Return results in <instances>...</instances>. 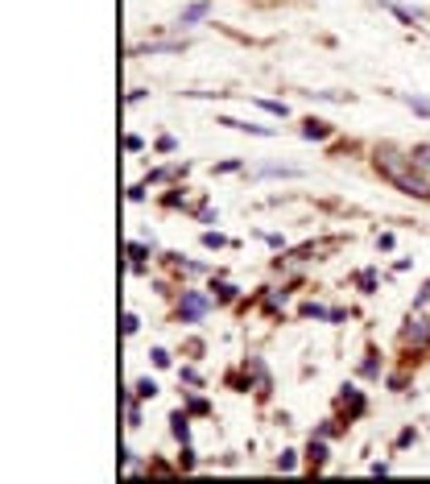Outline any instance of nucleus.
I'll return each mask as SVG.
<instances>
[{"mask_svg":"<svg viewBox=\"0 0 430 484\" xmlns=\"http://www.w3.org/2000/svg\"><path fill=\"white\" fill-rule=\"evenodd\" d=\"M307 460H311L314 468H323V463H327V443H323V439H319V443L311 439V447H307Z\"/></svg>","mask_w":430,"mask_h":484,"instance_id":"8","label":"nucleus"},{"mask_svg":"<svg viewBox=\"0 0 430 484\" xmlns=\"http://www.w3.org/2000/svg\"><path fill=\"white\" fill-rule=\"evenodd\" d=\"M253 178H302V170L298 166H273V162H269V166L253 170Z\"/></svg>","mask_w":430,"mask_h":484,"instance_id":"3","label":"nucleus"},{"mask_svg":"<svg viewBox=\"0 0 430 484\" xmlns=\"http://www.w3.org/2000/svg\"><path fill=\"white\" fill-rule=\"evenodd\" d=\"M207 311H211V302H207L199 290H187V294H182V302H178V319H182V323H199Z\"/></svg>","mask_w":430,"mask_h":484,"instance_id":"1","label":"nucleus"},{"mask_svg":"<svg viewBox=\"0 0 430 484\" xmlns=\"http://www.w3.org/2000/svg\"><path fill=\"white\" fill-rule=\"evenodd\" d=\"M207 13H211V4H207V0H194V4H187V9L178 13V25H194V21H203Z\"/></svg>","mask_w":430,"mask_h":484,"instance_id":"4","label":"nucleus"},{"mask_svg":"<svg viewBox=\"0 0 430 484\" xmlns=\"http://www.w3.org/2000/svg\"><path fill=\"white\" fill-rule=\"evenodd\" d=\"M137 393H141V397H153V393H158V381H149V377L137 381Z\"/></svg>","mask_w":430,"mask_h":484,"instance_id":"11","label":"nucleus"},{"mask_svg":"<svg viewBox=\"0 0 430 484\" xmlns=\"http://www.w3.org/2000/svg\"><path fill=\"white\" fill-rule=\"evenodd\" d=\"M402 339H406V343H414V348H422V343H430V319H422V315H409V323L402 327Z\"/></svg>","mask_w":430,"mask_h":484,"instance_id":"2","label":"nucleus"},{"mask_svg":"<svg viewBox=\"0 0 430 484\" xmlns=\"http://www.w3.org/2000/svg\"><path fill=\"white\" fill-rule=\"evenodd\" d=\"M277 468H282V472H290V468H294V451H282V460H277Z\"/></svg>","mask_w":430,"mask_h":484,"instance_id":"14","label":"nucleus"},{"mask_svg":"<svg viewBox=\"0 0 430 484\" xmlns=\"http://www.w3.org/2000/svg\"><path fill=\"white\" fill-rule=\"evenodd\" d=\"M215 290H219V298H224V302H228V298H232V294H236V286H228V282H219V286H215Z\"/></svg>","mask_w":430,"mask_h":484,"instance_id":"15","label":"nucleus"},{"mask_svg":"<svg viewBox=\"0 0 430 484\" xmlns=\"http://www.w3.org/2000/svg\"><path fill=\"white\" fill-rule=\"evenodd\" d=\"M327 133H331V124H327V121H307V124H302V137H307V141H323Z\"/></svg>","mask_w":430,"mask_h":484,"instance_id":"5","label":"nucleus"},{"mask_svg":"<svg viewBox=\"0 0 430 484\" xmlns=\"http://www.w3.org/2000/svg\"><path fill=\"white\" fill-rule=\"evenodd\" d=\"M203 244H207V248H219V244H224V236H219V232H207V236H203Z\"/></svg>","mask_w":430,"mask_h":484,"instance_id":"13","label":"nucleus"},{"mask_svg":"<svg viewBox=\"0 0 430 484\" xmlns=\"http://www.w3.org/2000/svg\"><path fill=\"white\" fill-rule=\"evenodd\" d=\"M409 162H414L418 174H426V178H430V145H418L414 153H409Z\"/></svg>","mask_w":430,"mask_h":484,"instance_id":"6","label":"nucleus"},{"mask_svg":"<svg viewBox=\"0 0 430 484\" xmlns=\"http://www.w3.org/2000/svg\"><path fill=\"white\" fill-rule=\"evenodd\" d=\"M402 99H406V104L414 108V112H418V116H430V99H422V96H409V92H406Z\"/></svg>","mask_w":430,"mask_h":484,"instance_id":"9","label":"nucleus"},{"mask_svg":"<svg viewBox=\"0 0 430 484\" xmlns=\"http://www.w3.org/2000/svg\"><path fill=\"white\" fill-rule=\"evenodd\" d=\"M170 431H174L178 443H187V439H191V422H187V414H174V418H170Z\"/></svg>","mask_w":430,"mask_h":484,"instance_id":"7","label":"nucleus"},{"mask_svg":"<svg viewBox=\"0 0 430 484\" xmlns=\"http://www.w3.org/2000/svg\"><path fill=\"white\" fill-rule=\"evenodd\" d=\"M426 298H430V282H426V290L418 294V307H422V302H426Z\"/></svg>","mask_w":430,"mask_h":484,"instance_id":"16","label":"nucleus"},{"mask_svg":"<svg viewBox=\"0 0 430 484\" xmlns=\"http://www.w3.org/2000/svg\"><path fill=\"white\" fill-rule=\"evenodd\" d=\"M170 50H182V42H153L145 46V54H170Z\"/></svg>","mask_w":430,"mask_h":484,"instance_id":"10","label":"nucleus"},{"mask_svg":"<svg viewBox=\"0 0 430 484\" xmlns=\"http://www.w3.org/2000/svg\"><path fill=\"white\" fill-rule=\"evenodd\" d=\"M153 364H158V368H166V364H170V352H166V348H158V352H153Z\"/></svg>","mask_w":430,"mask_h":484,"instance_id":"12","label":"nucleus"}]
</instances>
